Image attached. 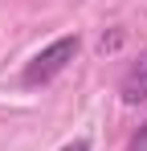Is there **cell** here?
Returning a JSON list of instances; mask_svg holds the SVG:
<instances>
[{"label":"cell","instance_id":"1","mask_svg":"<svg viewBox=\"0 0 147 151\" xmlns=\"http://www.w3.org/2000/svg\"><path fill=\"white\" fill-rule=\"evenodd\" d=\"M78 49H82V37H78V33H66V37L49 41L45 49H41V53H37V57H33V61L21 70V86H24V90L49 86V82H53V78L61 74L74 57H78Z\"/></svg>","mask_w":147,"mask_h":151},{"label":"cell","instance_id":"2","mask_svg":"<svg viewBox=\"0 0 147 151\" xmlns=\"http://www.w3.org/2000/svg\"><path fill=\"white\" fill-rule=\"evenodd\" d=\"M119 98L127 102V106H139V102H147V53L122 74L119 82Z\"/></svg>","mask_w":147,"mask_h":151},{"label":"cell","instance_id":"3","mask_svg":"<svg viewBox=\"0 0 147 151\" xmlns=\"http://www.w3.org/2000/svg\"><path fill=\"white\" fill-rule=\"evenodd\" d=\"M122 45V29H115V33H102V41H98V49L102 53H115Z\"/></svg>","mask_w":147,"mask_h":151},{"label":"cell","instance_id":"4","mask_svg":"<svg viewBox=\"0 0 147 151\" xmlns=\"http://www.w3.org/2000/svg\"><path fill=\"white\" fill-rule=\"evenodd\" d=\"M127 151H147V123H143V131L131 139V147H127Z\"/></svg>","mask_w":147,"mask_h":151},{"label":"cell","instance_id":"5","mask_svg":"<svg viewBox=\"0 0 147 151\" xmlns=\"http://www.w3.org/2000/svg\"><path fill=\"white\" fill-rule=\"evenodd\" d=\"M61 151H90V143H86V139H74V143H66Z\"/></svg>","mask_w":147,"mask_h":151}]
</instances>
